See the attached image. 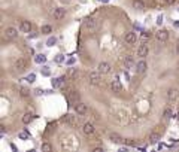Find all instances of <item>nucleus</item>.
<instances>
[{
  "label": "nucleus",
  "instance_id": "f257e3e1",
  "mask_svg": "<svg viewBox=\"0 0 179 152\" xmlns=\"http://www.w3.org/2000/svg\"><path fill=\"white\" fill-rule=\"evenodd\" d=\"M27 67H29V60L21 57V58H18L15 63H14V69L15 72H18V73H21V72L27 70Z\"/></svg>",
  "mask_w": 179,
  "mask_h": 152
},
{
  "label": "nucleus",
  "instance_id": "f03ea898",
  "mask_svg": "<svg viewBox=\"0 0 179 152\" xmlns=\"http://www.w3.org/2000/svg\"><path fill=\"white\" fill-rule=\"evenodd\" d=\"M137 42V34L134 31H127L124 36V43L127 45V46H134Z\"/></svg>",
  "mask_w": 179,
  "mask_h": 152
},
{
  "label": "nucleus",
  "instance_id": "7ed1b4c3",
  "mask_svg": "<svg viewBox=\"0 0 179 152\" xmlns=\"http://www.w3.org/2000/svg\"><path fill=\"white\" fill-rule=\"evenodd\" d=\"M5 37L8 40H15L18 37V29H16V27H14V25L6 27V29H5Z\"/></svg>",
  "mask_w": 179,
  "mask_h": 152
},
{
  "label": "nucleus",
  "instance_id": "20e7f679",
  "mask_svg": "<svg viewBox=\"0 0 179 152\" xmlns=\"http://www.w3.org/2000/svg\"><path fill=\"white\" fill-rule=\"evenodd\" d=\"M82 29H84V30H87L88 33H93V31L96 30V21L93 20L91 16L85 18V21L82 22Z\"/></svg>",
  "mask_w": 179,
  "mask_h": 152
},
{
  "label": "nucleus",
  "instance_id": "39448f33",
  "mask_svg": "<svg viewBox=\"0 0 179 152\" xmlns=\"http://www.w3.org/2000/svg\"><path fill=\"white\" fill-rule=\"evenodd\" d=\"M137 57L140 58V60H145L146 57H148V54H149V46H148V45L146 43H142L140 45V46L137 48Z\"/></svg>",
  "mask_w": 179,
  "mask_h": 152
},
{
  "label": "nucleus",
  "instance_id": "423d86ee",
  "mask_svg": "<svg viewBox=\"0 0 179 152\" xmlns=\"http://www.w3.org/2000/svg\"><path fill=\"white\" fill-rule=\"evenodd\" d=\"M102 73L100 72H91V73L88 75V80H90V84L91 85H98L100 84V80H102Z\"/></svg>",
  "mask_w": 179,
  "mask_h": 152
},
{
  "label": "nucleus",
  "instance_id": "0eeeda50",
  "mask_svg": "<svg viewBox=\"0 0 179 152\" xmlns=\"http://www.w3.org/2000/svg\"><path fill=\"white\" fill-rule=\"evenodd\" d=\"M155 39H157L158 42H161V43L167 42V40H169V31L164 30V29H160V30L155 33Z\"/></svg>",
  "mask_w": 179,
  "mask_h": 152
},
{
  "label": "nucleus",
  "instance_id": "6e6552de",
  "mask_svg": "<svg viewBox=\"0 0 179 152\" xmlns=\"http://www.w3.org/2000/svg\"><path fill=\"white\" fill-rule=\"evenodd\" d=\"M111 70H112V66H111L107 61H100V63H98V66H97V72H100V73L106 75V73H109Z\"/></svg>",
  "mask_w": 179,
  "mask_h": 152
},
{
  "label": "nucleus",
  "instance_id": "1a4fd4ad",
  "mask_svg": "<svg viewBox=\"0 0 179 152\" xmlns=\"http://www.w3.org/2000/svg\"><path fill=\"white\" fill-rule=\"evenodd\" d=\"M179 98V89L172 87V88H169V91H167V100L169 102H176Z\"/></svg>",
  "mask_w": 179,
  "mask_h": 152
},
{
  "label": "nucleus",
  "instance_id": "9d476101",
  "mask_svg": "<svg viewBox=\"0 0 179 152\" xmlns=\"http://www.w3.org/2000/svg\"><path fill=\"white\" fill-rule=\"evenodd\" d=\"M20 31H23V33H25V34H30V33L33 31V25H31V22L27 21V20L21 21V24H20Z\"/></svg>",
  "mask_w": 179,
  "mask_h": 152
},
{
  "label": "nucleus",
  "instance_id": "9b49d317",
  "mask_svg": "<svg viewBox=\"0 0 179 152\" xmlns=\"http://www.w3.org/2000/svg\"><path fill=\"white\" fill-rule=\"evenodd\" d=\"M109 88H111V91L115 93V94L122 93V85H121L120 80H112V82L109 84Z\"/></svg>",
  "mask_w": 179,
  "mask_h": 152
},
{
  "label": "nucleus",
  "instance_id": "f8f14e48",
  "mask_svg": "<svg viewBox=\"0 0 179 152\" xmlns=\"http://www.w3.org/2000/svg\"><path fill=\"white\" fill-rule=\"evenodd\" d=\"M75 112H76L78 115H85V113L88 112V106H87L85 103H82V102H79V103L75 104Z\"/></svg>",
  "mask_w": 179,
  "mask_h": 152
},
{
  "label": "nucleus",
  "instance_id": "ddd939ff",
  "mask_svg": "<svg viewBox=\"0 0 179 152\" xmlns=\"http://www.w3.org/2000/svg\"><path fill=\"white\" fill-rule=\"evenodd\" d=\"M69 100L73 103V104H76V103H79V100H81V94H79V91H76V89H72V91H69Z\"/></svg>",
  "mask_w": 179,
  "mask_h": 152
},
{
  "label": "nucleus",
  "instance_id": "4468645a",
  "mask_svg": "<svg viewBox=\"0 0 179 152\" xmlns=\"http://www.w3.org/2000/svg\"><path fill=\"white\" fill-rule=\"evenodd\" d=\"M66 9L64 7H57V9H54V20H57V21H60V20H63V18L66 16Z\"/></svg>",
  "mask_w": 179,
  "mask_h": 152
},
{
  "label": "nucleus",
  "instance_id": "2eb2a0df",
  "mask_svg": "<svg viewBox=\"0 0 179 152\" xmlns=\"http://www.w3.org/2000/svg\"><path fill=\"white\" fill-rule=\"evenodd\" d=\"M146 69H148V63L145 60H140L139 63H136V72L139 75H143L146 72Z\"/></svg>",
  "mask_w": 179,
  "mask_h": 152
},
{
  "label": "nucleus",
  "instance_id": "dca6fc26",
  "mask_svg": "<svg viewBox=\"0 0 179 152\" xmlns=\"http://www.w3.org/2000/svg\"><path fill=\"white\" fill-rule=\"evenodd\" d=\"M82 131L84 134H87V136H90V134H93L96 131V127H94V124L93 122H85L82 125Z\"/></svg>",
  "mask_w": 179,
  "mask_h": 152
},
{
  "label": "nucleus",
  "instance_id": "f3484780",
  "mask_svg": "<svg viewBox=\"0 0 179 152\" xmlns=\"http://www.w3.org/2000/svg\"><path fill=\"white\" fill-rule=\"evenodd\" d=\"M124 67L125 69H131V67H136V63H134L133 57L131 55H127L124 57Z\"/></svg>",
  "mask_w": 179,
  "mask_h": 152
},
{
  "label": "nucleus",
  "instance_id": "a211bd4d",
  "mask_svg": "<svg viewBox=\"0 0 179 152\" xmlns=\"http://www.w3.org/2000/svg\"><path fill=\"white\" fill-rule=\"evenodd\" d=\"M109 139H111V142H113V143H116V145H121V143H124V137H121L120 134H116V133H112L111 136H109Z\"/></svg>",
  "mask_w": 179,
  "mask_h": 152
},
{
  "label": "nucleus",
  "instance_id": "6ab92c4d",
  "mask_svg": "<svg viewBox=\"0 0 179 152\" xmlns=\"http://www.w3.org/2000/svg\"><path fill=\"white\" fill-rule=\"evenodd\" d=\"M133 7L136 9V11H143V9L146 7V3L142 2V0H134V2H133Z\"/></svg>",
  "mask_w": 179,
  "mask_h": 152
},
{
  "label": "nucleus",
  "instance_id": "aec40b11",
  "mask_svg": "<svg viewBox=\"0 0 179 152\" xmlns=\"http://www.w3.org/2000/svg\"><path fill=\"white\" fill-rule=\"evenodd\" d=\"M40 33L45 34V36L51 34V33H52V25H51V24H43V25L40 27Z\"/></svg>",
  "mask_w": 179,
  "mask_h": 152
},
{
  "label": "nucleus",
  "instance_id": "412c9836",
  "mask_svg": "<svg viewBox=\"0 0 179 152\" xmlns=\"http://www.w3.org/2000/svg\"><path fill=\"white\" fill-rule=\"evenodd\" d=\"M34 63L36 64H45V63H46V57H45L43 54H36L34 55Z\"/></svg>",
  "mask_w": 179,
  "mask_h": 152
},
{
  "label": "nucleus",
  "instance_id": "4be33fe9",
  "mask_svg": "<svg viewBox=\"0 0 179 152\" xmlns=\"http://www.w3.org/2000/svg\"><path fill=\"white\" fill-rule=\"evenodd\" d=\"M18 93H20V95H21V97L27 98V97H30V88H29V87H20Z\"/></svg>",
  "mask_w": 179,
  "mask_h": 152
},
{
  "label": "nucleus",
  "instance_id": "5701e85b",
  "mask_svg": "<svg viewBox=\"0 0 179 152\" xmlns=\"http://www.w3.org/2000/svg\"><path fill=\"white\" fill-rule=\"evenodd\" d=\"M34 116H36V115H33V113H24V116L21 118V121H23V124H30V122L33 121Z\"/></svg>",
  "mask_w": 179,
  "mask_h": 152
},
{
  "label": "nucleus",
  "instance_id": "b1692460",
  "mask_svg": "<svg viewBox=\"0 0 179 152\" xmlns=\"http://www.w3.org/2000/svg\"><path fill=\"white\" fill-rule=\"evenodd\" d=\"M170 118H172V109H170V107H166L164 112H163V121H169Z\"/></svg>",
  "mask_w": 179,
  "mask_h": 152
},
{
  "label": "nucleus",
  "instance_id": "393cba45",
  "mask_svg": "<svg viewBox=\"0 0 179 152\" xmlns=\"http://www.w3.org/2000/svg\"><path fill=\"white\" fill-rule=\"evenodd\" d=\"M40 75L45 76V78L51 76V69H49L48 66H42V69H40Z\"/></svg>",
  "mask_w": 179,
  "mask_h": 152
},
{
  "label": "nucleus",
  "instance_id": "a878e982",
  "mask_svg": "<svg viewBox=\"0 0 179 152\" xmlns=\"http://www.w3.org/2000/svg\"><path fill=\"white\" fill-rule=\"evenodd\" d=\"M46 46H55L57 45V37H48V40L45 42Z\"/></svg>",
  "mask_w": 179,
  "mask_h": 152
},
{
  "label": "nucleus",
  "instance_id": "bb28decb",
  "mask_svg": "<svg viewBox=\"0 0 179 152\" xmlns=\"http://www.w3.org/2000/svg\"><path fill=\"white\" fill-rule=\"evenodd\" d=\"M160 137H161L160 133H152V134H151V143H157V142H160Z\"/></svg>",
  "mask_w": 179,
  "mask_h": 152
},
{
  "label": "nucleus",
  "instance_id": "cd10ccee",
  "mask_svg": "<svg viewBox=\"0 0 179 152\" xmlns=\"http://www.w3.org/2000/svg\"><path fill=\"white\" fill-rule=\"evenodd\" d=\"M78 75H79V72L76 69H69V72H67V76H70V78H78Z\"/></svg>",
  "mask_w": 179,
  "mask_h": 152
},
{
  "label": "nucleus",
  "instance_id": "c85d7f7f",
  "mask_svg": "<svg viewBox=\"0 0 179 152\" xmlns=\"http://www.w3.org/2000/svg\"><path fill=\"white\" fill-rule=\"evenodd\" d=\"M42 152H52L51 143H43V145H42Z\"/></svg>",
  "mask_w": 179,
  "mask_h": 152
},
{
  "label": "nucleus",
  "instance_id": "c756f323",
  "mask_svg": "<svg viewBox=\"0 0 179 152\" xmlns=\"http://www.w3.org/2000/svg\"><path fill=\"white\" fill-rule=\"evenodd\" d=\"M25 80H27L29 84H33L34 80H36V73H30V75H27V76H25Z\"/></svg>",
  "mask_w": 179,
  "mask_h": 152
},
{
  "label": "nucleus",
  "instance_id": "7c9ffc66",
  "mask_svg": "<svg viewBox=\"0 0 179 152\" xmlns=\"http://www.w3.org/2000/svg\"><path fill=\"white\" fill-rule=\"evenodd\" d=\"M54 61H55L57 64H60V63L64 61V55H63V54H57V55L54 57Z\"/></svg>",
  "mask_w": 179,
  "mask_h": 152
},
{
  "label": "nucleus",
  "instance_id": "2f4dec72",
  "mask_svg": "<svg viewBox=\"0 0 179 152\" xmlns=\"http://www.w3.org/2000/svg\"><path fill=\"white\" fill-rule=\"evenodd\" d=\"M18 137H20L21 140H29V137H30V136H29V133H27V131L24 130V131H21L20 134H18Z\"/></svg>",
  "mask_w": 179,
  "mask_h": 152
},
{
  "label": "nucleus",
  "instance_id": "473e14b6",
  "mask_svg": "<svg viewBox=\"0 0 179 152\" xmlns=\"http://www.w3.org/2000/svg\"><path fill=\"white\" fill-rule=\"evenodd\" d=\"M51 85H52V88H60L58 78H52V79H51Z\"/></svg>",
  "mask_w": 179,
  "mask_h": 152
},
{
  "label": "nucleus",
  "instance_id": "72a5a7b5",
  "mask_svg": "<svg viewBox=\"0 0 179 152\" xmlns=\"http://www.w3.org/2000/svg\"><path fill=\"white\" fill-rule=\"evenodd\" d=\"M124 143H125L127 146H134V145H136V140H134V139H125Z\"/></svg>",
  "mask_w": 179,
  "mask_h": 152
},
{
  "label": "nucleus",
  "instance_id": "f704fd0d",
  "mask_svg": "<svg viewBox=\"0 0 179 152\" xmlns=\"http://www.w3.org/2000/svg\"><path fill=\"white\" fill-rule=\"evenodd\" d=\"M63 121H66V122H73V116H72V115H64V116H63V118H61Z\"/></svg>",
  "mask_w": 179,
  "mask_h": 152
},
{
  "label": "nucleus",
  "instance_id": "c9c22d12",
  "mask_svg": "<svg viewBox=\"0 0 179 152\" xmlns=\"http://www.w3.org/2000/svg\"><path fill=\"white\" fill-rule=\"evenodd\" d=\"M45 93H46V91H43L42 88H36V89H34V95H38V97H39V95H43Z\"/></svg>",
  "mask_w": 179,
  "mask_h": 152
},
{
  "label": "nucleus",
  "instance_id": "e433bc0d",
  "mask_svg": "<svg viewBox=\"0 0 179 152\" xmlns=\"http://www.w3.org/2000/svg\"><path fill=\"white\" fill-rule=\"evenodd\" d=\"M75 61H76V60H75L73 57H72V58H69V60L66 61V64H67V66H73V64H75Z\"/></svg>",
  "mask_w": 179,
  "mask_h": 152
},
{
  "label": "nucleus",
  "instance_id": "4c0bfd02",
  "mask_svg": "<svg viewBox=\"0 0 179 152\" xmlns=\"http://www.w3.org/2000/svg\"><path fill=\"white\" fill-rule=\"evenodd\" d=\"M163 3L170 6V5H175V3H176V0H163Z\"/></svg>",
  "mask_w": 179,
  "mask_h": 152
},
{
  "label": "nucleus",
  "instance_id": "58836bf2",
  "mask_svg": "<svg viewBox=\"0 0 179 152\" xmlns=\"http://www.w3.org/2000/svg\"><path fill=\"white\" fill-rule=\"evenodd\" d=\"M157 24H158V25L163 24V16H158V18H157Z\"/></svg>",
  "mask_w": 179,
  "mask_h": 152
},
{
  "label": "nucleus",
  "instance_id": "ea45409f",
  "mask_svg": "<svg viewBox=\"0 0 179 152\" xmlns=\"http://www.w3.org/2000/svg\"><path fill=\"white\" fill-rule=\"evenodd\" d=\"M93 152H103V148L97 146V148H94V149H93Z\"/></svg>",
  "mask_w": 179,
  "mask_h": 152
},
{
  "label": "nucleus",
  "instance_id": "a19ab883",
  "mask_svg": "<svg viewBox=\"0 0 179 152\" xmlns=\"http://www.w3.org/2000/svg\"><path fill=\"white\" fill-rule=\"evenodd\" d=\"M173 27L175 29H179V21H173Z\"/></svg>",
  "mask_w": 179,
  "mask_h": 152
},
{
  "label": "nucleus",
  "instance_id": "79ce46f5",
  "mask_svg": "<svg viewBox=\"0 0 179 152\" xmlns=\"http://www.w3.org/2000/svg\"><path fill=\"white\" fill-rule=\"evenodd\" d=\"M118 152H128V149H127V148H120Z\"/></svg>",
  "mask_w": 179,
  "mask_h": 152
},
{
  "label": "nucleus",
  "instance_id": "37998d69",
  "mask_svg": "<svg viewBox=\"0 0 179 152\" xmlns=\"http://www.w3.org/2000/svg\"><path fill=\"white\" fill-rule=\"evenodd\" d=\"M29 36H30V37H36V36H38V33H36V31H31Z\"/></svg>",
  "mask_w": 179,
  "mask_h": 152
},
{
  "label": "nucleus",
  "instance_id": "c03bdc74",
  "mask_svg": "<svg viewBox=\"0 0 179 152\" xmlns=\"http://www.w3.org/2000/svg\"><path fill=\"white\" fill-rule=\"evenodd\" d=\"M176 54H178V55H179V42L176 43Z\"/></svg>",
  "mask_w": 179,
  "mask_h": 152
},
{
  "label": "nucleus",
  "instance_id": "a18cd8bd",
  "mask_svg": "<svg viewBox=\"0 0 179 152\" xmlns=\"http://www.w3.org/2000/svg\"><path fill=\"white\" fill-rule=\"evenodd\" d=\"M11 148H12V151H14V152H16V146L14 145V143H12V145H11Z\"/></svg>",
  "mask_w": 179,
  "mask_h": 152
},
{
  "label": "nucleus",
  "instance_id": "49530a36",
  "mask_svg": "<svg viewBox=\"0 0 179 152\" xmlns=\"http://www.w3.org/2000/svg\"><path fill=\"white\" fill-rule=\"evenodd\" d=\"M139 151H140V152H146V148H145V146H143V148H139Z\"/></svg>",
  "mask_w": 179,
  "mask_h": 152
},
{
  "label": "nucleus",
  "instance_id": "de8ad7c7",
  "mask_svg": "<svg viewBox=\"0 0 179 152\" xmlns=\"http://www.w3.org/2000/svg\"><path fill=\"white\" fill-rule=\"evenodd\" d=\"M178 122H179V112H178Z\"/></svg>",
  "mask_w": 179,
  "mask_h": 152
},
{
  "label": "nucleus",
  "instance_id": "09e8293b",
  "mask_svg": "<svg viewBox=\"0 0 179 152\" xmlns=\"http://www.w3.org/2000/svg\"><path fill=\"white\" fill-rule=\"evenodd\" d=\"M29 152H36V151H34V149H31V151H29Z\"/></svg>",
  "mask_w": 179,
  "mask_h": 152
}]
</instances>
